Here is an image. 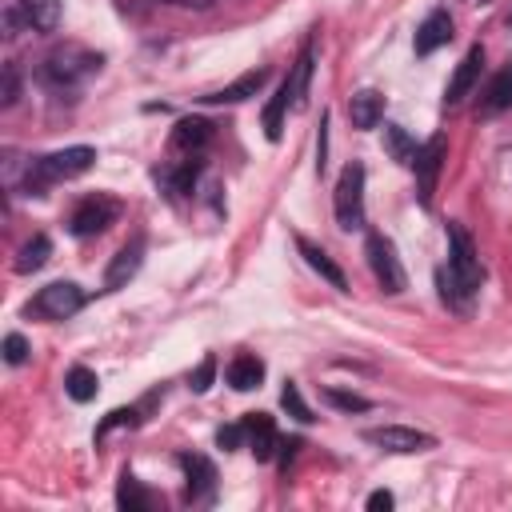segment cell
<instances>
[{
  "label": "cell",
  "mask_w": 512,
  "mask_h": 512,
  "mask_svg": "<svg viewBox=\"0 0 512 512\" xmlns=\"http://www.w3.org/2000/svg\"><path fill=\"white\" fill-rule=\"evenodd\" d=\"M20 96V76H16V64H4V88H0V104H16Z\"/></svg>",
  "instance_id": "36"
},
{
  "label": "cell",
  "mask_w": 512,
  "mask_h": 512,
  "mask_svg": "<svg viewBox=\"0 0 512 512\" xmlns=\"http://www.w3.org/2000/svg\"><path fill=\"white\" fill-rule=\"evenodd\" d=\"M464 4H488V0H464Z\"/></svg>",
  "instance_id": "40"
},
{
  "label": "cell",
  "mask_w": 512,
  "mask_h": 512,
  "mask_svg": "<svg viewBox=\"0 0 512 512\" xmlns=\"http://www.w3.org/2000/svg\"><path fill=\"white\" fill-rule=\"evenodd\" d=\"M440 296H444V304H452L456 312H468V304H472V288H464V284L452 276V268H440Z\"/></svg>",
  "instance_id": "29"
},
{
  "label": "cell",
  "mask_w": 512,
  "mask_h": 512,
  "mask_svg": "<svg viewBox=\"0 0 512 512\" xmlns=\"http://www.w3.org/2000/svg\"><path fill=\"white\" fill-rule=\"evenodd\" d=\"M260 380H264V360H260V356L240 352V356L228 364V384H232L236 392H252V388H260Z\"/></svg>",
  "instance_id": "19"
},
{
  "label": "cell",
  "mask_w": 512,
  "mask_h": 512,
  "mask_svg": "<svg viewBox=\"0 0 512 512\" xmlns=\"http://www.w3.org/2000/svg\"><path fill=\"white\" fill-rule=\"evenodd\" d=\"M364 256H368V268H372V276H376V284H380L384 292H404L408 276H404V268H400L396 248H392L388 236L368 232V240H364Z\"/></svg>",
  "instance_id": "4"
},
{
  "label": "cell",
  "mask_w": 512,
  "mask_h": 512,
  "mask_svg": "<svg viewBox=\"0 0 512 512\" xmlns=\"http://www.w3.org/2000/svg\"><path fill=\"white\" fill-rule=\"evenodd\" d=\"M32 32H56L60 24V0H16Z\"/></svg>",
  "instance_id": "21"
},
{
  "label": "cell",
  "mask_w": 512,
  "mask_h": 512,
  "mask_svg": "<svg viewBox=\"0 0 512 512\" xmlns=\"http://www.w3.org/2000/svg\"><path fill=\"white\" fill-rule=\"evenodd\" d=\"M180 468L188 476V500H212L216 492V468L208 456H196V452H184L180 456Z\"/></svg>",
  "instance_id": "11"
},
{
  "label": "cell",
  "mask_w": 512,
  "mask_h": 512,
  "mask_svg": "<svg viewBox=\"0 0 512 512\" xmlns=\"http://www.w3.org/2000/svg\"><path fill=\"white\" fill-rule=\"evenodd\" d=\"M324 400H328V404H336L340 412H364V408H368V400H364V396L344 392V388H324Z\"/></svg>",
  "instance_id": "31"
},
{
  "label": "cell",
  "mask_w": 512,
  "mask_h": 512,
  "mask_svg": "<svg viewBox=\"0 0 512 512\" xmlns=\"http://www.w3.org/2000/svg\"><path fill=\"white\" fill-rule=\"evenodd\" d=\"M124 424H128V428L136 424V408H116V412H108V420L96 428V436H108L112 428H124Z\"/></svg>",
  "instance_id": "35"
},
{
  "label": "cell",
  "mask_w": 512,
  "mask_h": 512,
  "mask_svg": "<svg viewBox=\"0 0 512 512\" xmlns=\"http://www.w3.org/2000/svg\"><path fill=\"white\" fill-rule=\"evenodd\" d=\"M300 448H304V444H300L296 436H292V440H280V448H276V456H280V468H288V464L296 460V452H300Z\"/></svg>",
  "instance_id": "37"
},
{
  "label": "cell",
  "mask_w": 512,
  "mask_h": 512,
  "mask_svg": "<svg viewBox=\"0 0 512 512\" xmlns=\"http://www.w3.org/2000/svg\"><path fill=\"white\" fill-rule=\"evenodd\" d=\"M280 404H284V412H288V416H296L300 424H308V420H312V408L304 404V396H300V388H296L292 380L284 384V392H280Z\"/></svg>",
  "instance_id": "30"
},
{
  "label": "cell",
  "mask_w": 512,
  "mask_h": 512,
  "mask_svg": "<svg viewBox=\"0 0 512 512\" xmlns=\"http://www.w3.org/2000/svg\"><path fill=\"white\" fill-rule=\"evenodd\" d=\"M288 104H292V92H288V80L276 88V96L268 100V108H264V136L276 144L280 140V132H284V112H288Z\"/></svg>",
  "instance_id": "22"
},
{
  "label": "cell",
  "mask_w": 512,
  "mask_h": 512,
  "mask_svg": "<svg viewBox=\"0 0 512 512\" xmlns=\"http://www.w3.org/2000/svg\"><path fill=\"white\" fill-rule=\"evenodd\" d=\"M64 388H68V396H72L76 404H88V400L96 396L100 380H96V372H92V368L76 364V368H68V376H64Z\"/></svg>",
  "instance_id": "25"
},
{
  "label": "cell",
  "mask_w": 512,
  "mask_h": 512,
  "mask_svg": "<svg viewBox=\"0 0 512 512\" xmlns=\"http://www.w3.org/2000/svg\"><path fill=\"white\" fill-rule=\"evenodd\" d=\"M92 160H96V148H88V144L48 152V156H40V160L28 168V188H32V192H44L48 184H60V180L84 176V172L92 168Z\"/></svg>",
  "instance_id": "2"
},
{
  "label": "cell",
  "mask_w": 512,
  "mask_h": 512,
  "mask_svg": "<svg viewBox=\"0 0 512 512\" xmlns=\"http://www.w3.org/2000/svg\"><path fill=\"white\" fill-rule=\"evenodd\" d=\"M368 508H372V512H388V508H392V492H372V496H368Z\"/></svg>",
  "instance_id": "38"
},
{
  "label": "cell",
  "mask_w": 512,
  "mask_h": 512,
  "mask_svg": "<svg viewBox=\"0 0 512 512\" xmlns=\"http://www.w3.org/2000/svg\"><path fill=\"white\" fill-rule=\"evenodd\" d=\"M444 156H448V140H444V136H432V140L416 152V196H420L424 208H428L432 196H436V180H440Z\"/></svg>",
  "instance_id": "9"
},
{
  "label": "cell",
  "mask_w": 512,
  "mask_h": 512,
  "mask_svg": "<svg viewBox=\"0 0 512 512\" xmlns=\"http://www.w3.org/2000/svg\"><path fill=\"white\" fill-rule=\"evenodd\" d=\"M212 376H216V356H204V360L196 364V372L188 376V388H192V392H208V388H212Z\"/></svg>",
  "instance_id": "32"
},
{
  "label": "cell",
  "mask_w": 512,
  "mask_h": 512,
  "mask_svg": "<svg viewBox=\"0 0 512 512\" xmlns=\"http://www.w3.org/2000/svg\"><path fill=\"white\" fill-rule=\"evenodd\" d=\"M384 144H388V152H392L396 164H416V152H420V148L408 140V132H404L400 124H388V128H384Z\"/></svg>",
  "instance_id": "28"
},
{
  "label": "cell",
  "mask_w": 512,
  "mask_h": 512,
  "mask_svg": "<svg viewBox=\"0 0 512 512\" xmlns=\"http://www.w3.org/2000/svg\"><path fill=\"white\" fill-rule=\"evenodd\" d=\"M48 252H52V240H48V236H32V240L16 252V272H36V268H44Z\"/></svg>",
  "instance_id": "26"
},
{
  "label": "cell",
  "mask_w": 512,
  "mask_h": 512,
  "mask_svg": "<svg viewBox=\"0 0 512 512\" xmlns=\"http://www.w3.org/2000/svg\"><path fill=\"white\" fill-rule=\"evenodd\" d=\"M380 116H384V96H380V92L364 88V92H356V96L348 100V120H352V128L368 132V128L380 124Z\"/></svg>",
  "instance_id": "16"
},
{
  "label": "cell",
  "mask_w": 512,
  "mask_h": 512,
  "mask_svg": "<svg viewBox=\"0 0 512 512\" xmlns=\"http://www.w3.org/2000/svg\"><path fill=\"white\" fill-rule=\"evenodd\" d=\"M296 248H300V256L308 260V268H312V272H320V276H324V280H328L332 288H340V292L348 288V280H344V272H340V268L332 264V256H328V252H324L320 244H312L308 236H296Z\"/></svg>",
  "instance_id": "17"
},
{
  "label": "cell",
  "mask_w": 512,
  "mask_h": 512,
  "mask_svg": "<svg viewBox=\"0 0 512 512\" xmlns=\"http://www.w3.org/2000/svg\"><path fill=\"white\" fill-rule=\"evenodd\" d=\"M196 172H200V160H184L180 168H164V172H156V180L164 184L168 196H180V192H188V188L196 184Z\"/></svg>",
  "instance_id": "24"
},
{
  "label": "cell",
  "mask_w": 512,
  "mask_h": 512,
  "mask_svg": "<svg viewBox=\"0 0 512 512\" xmlns=\"http://www.w3.org/2000/svg\"><path fill=\"white\" fill-rule=\"evenodd\" d=\"M448 40H452V16H448V8H432L424 16V24L416 28V56H428V52L444 48Z\"/></svg>",
  "instance_id": "12"
},
{
  "label": "cell",
  "mask_w": 512,
  "mask_h": 512,
  "mask_svg": "<svg viewBox=\"0 0 512 512\" xmlns=\"http://www.w3.org/2000/svg\"><path fill=\"white\" fill-rule=\"evenodd\" d=\"M80 304H84L80 284H72V280H56V284H44V288L36 292L32 312L44 316V320H68L72 312H80Z\"/></svg>",
  "instance_id": "7"
},
{
  "label": "cell",
  "mask_w": 512,
  "mask_h": 512,
  "mask_svg": "<svg viewBox=\"0 0 512 512\" xmlns=\"http://www.w3.org/2000/svg\"><path fill=\"white\" fill-rule=\"evenodd\" d=\"M264 80H268V68H252V72L236 76L232 84H224V88H216V92H208V96H200V100H204V104H240V100L256 96V92L264 88Z\"/></svg>",
  "instance_id": "14"
},
{
  "label": "cell",
  "mask_w": 512,
  "mask_h": 512,
  "mask_svg": "<svg viewBox=\"0 0 512 512\" xmlns=\"http://www.w3.org/2000/svg\"><path fill=\"white\" fill-rule=\"evenodd\" d=\"M244 432H248V448H252L256 460H272V456H276L280 436H276L272 416H264V412H248V416H244Z\"/></svg>",
  "instance_id": "13"
},
{
  "label": "cell",
  "mask_w": 512,
  "mask_h": 512,
  "mask_svg": "<svg viewBox=\"0 0 512 512\" xmlns=\"http://www.w3.org/2000/svg\"><path fill=\"white\" fill-rule=\"evenodd\" d=\"M332 208H336V224L344 232L352 228H364V164H344L340 180H336V196H332Z\"/></svg>",
  "instance_id": "3"
},
{
  "label": "cell",
  "mask_w": 512,
  "mask_h": 512,
  "mask_svg": "<svg viewBox=\"0 0 512 512\" xmlns=\"http://www.w3.org/2000/svg\"><path fill=\"white\" fill-rule=\"evenodd\" d=\"M208 140H212V124L200 116H184L172 128V148H180V152H200Z\"/></svg>",
  "instance_id": "18"
},
{
  "label": "cell",
  "mask_w": 512,
  "mask_h": 512,
  "mask_svg": "<svg viewBox=\"0 0 512 512\" xmlns=\"http://www.w3.org/2000/svg\"><path fill=\"white\" fill-rule=\"evenodd\" d=\"M116 216H120V204H116L112 196L96 192V196H88V200H80V204H76V212H72L68 228H72V236L88 240V236H100Z\"/></svg>",
  "instance_id": "6"
},
{
  "label": "cell",
  "mask_w": 512,
  "mask_h": 512,
  "mask_svg": "<svg viewBox=\"0 0 512 512\" xmlns=\"http://www.w3.org/2000/svg\"><path fill=\"white\" fill-rule=\"evenodd\" d=\"M40 72H44V80L52 88H76L92 72H100V52H92L84 44H60V48H52L44 56V68Z\"/></svg>",
  "instance_id": "1"
},
{
  "label": "cell",
  "mask_w": 512,
  "mask_h": 512,
  "mask_svg": "<svg viewBox=\"0 0 512 512\" xmlns=\"http://www.w3.org/2000/svg\"><path fill=\"white\" fill-rule=\"evenodd\" d=\"M480 72H484V48H480V44H472V48L464 52V60L456 64V72H452L448 88H444V104H460V100L476 88Z\"/></svg>",
  "instance_id": "10"
},
{
  "label": "cell",
  "mask_w": 512,
  "mask_h": 512,
  "mask_svg": "<svg viewBox=\"0 0 512 512\" xmlns=\"http://www.w3.org/2000/svg\"><path fill=\"white\" fill-rule=\"evenodd\" d=\"M4 360H8V364H24V360H28V340H24L20 332L4 336Z\"/></svg>",
  "instance_id": "34"
},
{
  "label": "cell",
  "mask_w": 512,
  "mask_h": 512,
  "mask_svg": "<svg viewBox=\"0 0 512 512\" xmlns=\"http://www.w3.org/2000/svg\"><path fill=\"white\" fill-rule=\"evenodd\" d=\"M480 108H484V112H504V108H512V64L492 76V84L484 88V104H480Z\"/></svg>",
  "instance_id": "23"
},
{
  "label": "cell",
  "mask_w": 512,
  "mask_h": 512,
  "mask_svg": "<svg viewBox=\"0 0 512 512\" xmlns=\"http://www.w3.org/2000/svg\"><path fill=\"white\" fill-rule=\"evenodd\" d=\"M448 268H452V276L464 284V288H480V280H484V268H480V256H476V248H472V236L464 232V224H448Z\"/></svg>",
  "instance_id": "5"
},
{
  "label": "cell",
  "mask_w": 512,
  "mask_h": 512,
  "mask_svg": "<svg viewBox=\"0 0 512 512\" xmlns=\"http://www.w3.org/2000/svg\"><path fill=\"white\" fill-rule=\"evenodd\" d=\"M312 56H316V44L308 40V44L300 48V56H296L292 72L284 76V80H288V92H292V108H300V104H304V96H308V80H312Z\"/></svg>",
  "instance_id": "20"
},
{
  "label": "cell",
  "mask_w": 512,
  "mask_h": 512,
  "mask_svg": "<svg viewBox=\"0 0 512 512\" xmlns=\"http://www.w3.org/2000/svg\"><path fill=\"white\" fill-rule=\"evenodd\" d=\"M140 260H144V244H140V240L124 244V248L112 256L108 272H104V292H116V288H124V284H128V280L140 272Z\"/></svg>",
  "instance_id": "15"
},
{
  "label": "cell",
  "mask_w": 512,
  "mask_h": 512,
  "mask_svg": "<svg viewBox=\"0 0 512 512\" xmlns=\"http://www.w3.org/2000/svg\"><path fill=\"white\" fill-rule=\"evenodd\" d=\"M176 4H188V8H208L212 0H176Z\"/></svg>",
  "instance_id": "39"
},
{
  "label": "cell",
  "mask_w": 512,
  "mask_h": 512,
  "mask_svg": "<svg viewBox=\"0 0 512 512\" xmlns=\"http://www.w3.org/2000/svg\"><path fill=\"white\" fill-rule=\"evenodd\" d=\"M364 440L376 444V448H384V452H396V456H412V452H428V448H436V436H428V432H420V428H404V424L368 428Z\"/></svg>",
  "instance_id": "8"
},
{
  "label": "cell",
  "mask_w": 512,
  "mask_h": 512,
  "mask_svg": "<svg viewBox=\"0 0 512 512\" xmlns=\"http://www.w3.org/2000/svg\"><path fill=\"white\" fill-rule=\"evenodd\" d=\"M116 504H120L124 512H144V508H148V492L140 488V480H136L132 472L120 476V484H116Z\"/></svg>",
  "instance_id": "27"
},
{
  "label": "cell",
  "mask_w": 512,
  "mask_h": 512,
  "mask_svg": "<svg viewBox=\"0 0 512 512\" xmlns=\"http://www.w3.org/2000/svg\"><path fill=\"white\" fill-rule=\"evenodd\" d=\"M216 444H220L224 452H236L240 444H248V432H244V420H240V424H228V428H220V432H216Z\"/></svg>",
  "instance_id": "33"
}]
</instances>
